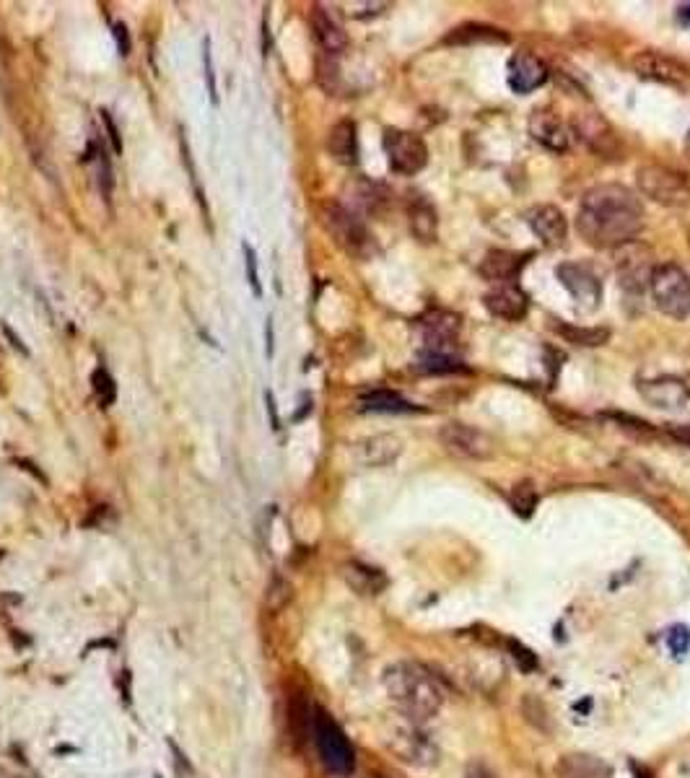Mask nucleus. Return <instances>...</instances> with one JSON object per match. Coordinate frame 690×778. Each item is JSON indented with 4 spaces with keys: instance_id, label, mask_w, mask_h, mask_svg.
I'll use <instances>...</instances> for the list:
<instances>
[{
    "instance_id": "bb28decb",
    "label": "nucleus",
    "mask_w": 690,
    "mask_h": 778,
    "mask_svg": "<svg viewBox=\"0 0 690 778\" xmlns=\"http://www.w3.org/2000/svg\"><path fill=\"white\" fill-rule=\"evenodd\" d=\"M416 369L421 374H457V371H467V366L457 353L421 351L416 356Z\"/></svg>"
},
{
    "instance_id": "f3484780",
    "label": "nucleus",
    "mask_w": 690,
    "mask_h": 778,
    "mask_svg": "<svg viewBox=\"0 0 690 778\" xmlns=\"http://www.w3.org/2000/svg\"><path fill=\"white\" fill-rule=\"evenodd\" d=\"M483 304L493 317L504 319V322H519L527 314L530 299L519 288V283H499L483 296Z\"/></svg>"
},
{
    "instance_id": "c756f323",
    "label": "nucleus",
    "mask_w": 690,
    "mask_h": 778,
    "mask_svg": "<svg viewBox=\"0 0 690 778\" xmlns=\"http://www.w3.org/2000/svg\"><path fill=\"white\" fill-rule=\"evenodd\" d=\"M509 504H512L514 514L522 519H530L537 509V488L532 480H519L509 491Z\"/></svg>"
},
{
    "instance_id": "6ab92c4d",
    "label": "nucleus",
    "mask_w": 690,
    "mask_h": 778,
    "mask_svg": "<svg viewBox=\"0 0 690 778\" xmlns=\"http://www.w3.org/2000/svg\"><path fill=\"white\" fill-rule=\"evenodd\" d=\"M400 454H403V441L392 434L369 436V439L358 441L356 444L358 462L366 467L390 465V462H395Z\"/></svg>"
},
{
    "instance_id": "72a5a7b5",
    "label": "nucleus",
    "mask_w": 690,
    "mask_h": 778,
    "mask_svg": "<svg viewBox=\"0 0 690 778\" xmlns=\"http://www.w3.org/2000/svg\"><path fill=\"white\" fill-rule=\"evenodd\" d=\"M203 76L205 86H208V94H211V102L218 104V86H216V71H213V52H211V39H203Z\"/></svg>"
},
{
    "instance_id": "39448f33",
    "label": "nucleus",
    "mask_w": 690,
    "mask_h": 778,
    "mask_svg": "<svg viewBox=\"0 0 690 778\" xmlns=\"http://www.w3.org/2000/svg\"><path fill=\"white\" fill-rule=\"evenodd\" d=\"M327 231L335 236V242L348 252V255L358 257V260H366L377 252V244H374V236L369 234V229L364 226V221L351 213L348 208H343L340 203H327L325 211Z\"/></svg>"
},
{
    "instance_id": "c03bdc74",
    "label": "nucleus",
    "mask_w": 690,
    "mask_h": 778,
    "mask_svg": "<svg viewBox=\"0 0 690 778\" xmlns=\"http://www.w3.org/2000/svg\"><path fill=\"white\" fill-rule=\"evenodd\" d=\"M265 340H268V345H265V353L268 356H273V322L268 319V325H265Z\"/></svg>"
},
{
    "instance_id": "4c0bfd02",
    "label": "nucleus",
    "mask_w": 690,
    "mask_h": 778,
    "mask_svg": "<svg viewBox=\"0 0 690 778\" xmlns=\"http://www.w3.org/2000/svg\"><path fill=\"white\" fill-rule=\"evenodd\" d=\"M462 778H499V776H496V771H493L491 766H486L483 760H470V763L465 766Z\"/></svg>"
},
{
    "instance_id": "cd10ccee",
    "label": "nucleus",
    "mask_w": 690,
    "mask_h": 778,
    "mask_svg": "<svg viewBox=\"0 0 690 778\" xmlns=\"http://www.w3.org/2000/svg\"><path fill=\"white\" fill-rule=\"evenodd\" d=\"M410 229L418 242H434L436 239V211L429 200L418 198L410 205Z\"/></svg>"
},
{
    "instance_id": "58836bf2",
    "label": "nucleus",
    "mask_w": 690,
    "mask_h": 778,
    "mask_svg": "<svg viewBox=\"0 0 690 778\" xmlns=\"http://www.w3.org/2000/svg\"><path fill=\"white\" fill-rule=\"evenodd\" d=\"M112 34H115L117 52H120L122 58H125V55H130V34H128V26L120 24V21H117V24L112 26Z\"/></svg>"
},
{
    "instance_id": "e433bc0d",
    "label": "nucleus",
    "mask_w": 690,
    "mask_h": 778,
    "mask_svg": "<svg viewBox=\"0 0 690 778\" xmlns=\"http://www.w3.org/2000/svg\"><path fill=\"white\" fill-rule=\"evenodd\" d=\"M99 115H102L104 128H107V133H109V143H112V151H115V154L120 156L122 154V138H120V130H117L115 120H112V115H109L107 109H102Z\"/></svg>"
},
{
    "instance_id": "79ce46f5",
    "label": "nucleus",
    "mask_w": 690,
    "mask_h": 778,
    "mask_svg": "<svg viewBox=\"0 0 690 778\" xmlns=\"http://www.w3.org/2000/svg\"><path fill=\"white\" fill-rule=\"evenodd\" d=\"M3 332H6V338L11 340V345H13V348H16V351H21V353H29V348H26V345L21 343V338H16V335H13V330H11V327L6 325V322H3Z\"/></svg>"
},
{
    "instance_id": "4be33fe9",
    "label": "nucleus",
    "mask_w": 690,
    "mask_h": 778,
    "mask_svg": "<svg viewBox=\"0 0 690 778\" xmlns=\"http://www.w3.org/2000/svg\"><path fill=\"white\" fill-rule=\"evenodd\" d=\"M574 128H576V133L582 135L584 141L589 143V146L595 148L597 154L610 156L620 148L613 128H610V125H607V122L602 120L600 115H582L579 120L574 122Z\"/></svg>"
},
{
    "instance_id": "5701e85b",
    "label": "nucleus",
    "mask_w": 690,
    "mask_h": 778,
    "mask_svg": "<svg viewBox=\"0 0 690 778\" xmlns=\"http://www.w3.org/2000/svg\"><path fill=\"white\" fill-rule=\"evenodd\" d=\"M327 148H330V156H333L338 164L351 166L358 161V130L353 120H340L335 122L333 130H330V138H327Z\"/></svg>"
},
{
    "instance_id": "dca6fc26",
    "label": "nucleus",
    "mask_w": 690,
    "mask_h": 778,
    "mask_svg": "<svg viewBox=\"0 0 690 778\" xmlns=\"http://www.w3.org/2000/svg\"><path fill=\"white\" fill-rule=\"evenodd\" d=\"M530 135L540 146L553 151V154H566L571 148V128L550 109H535L532 112Z\"/></svg>"
},
{
    "instance_id": "b1692460",
    "label": "nucleus",
    "mask_w": 690,
    "mask_h": 778,
    "mask_svg": "<svg viewBox=\"0 0 690 778\" xmlns=\"http://www.w3.org/2000/svg\"><path fill=\"white\" fill-rule=\"evenodd\" d=\"M506 42L509 37L488 24H462L444 37V45H506Z\"/></svg>"
},
{
    "instance_id": "a18cd8bd",
    "label": "nucleus",
    "mask_w": 690,
    "mask_h": 778,
    "mask_svg": "<svg viewBox=\"0 0 690 778\" xmlns=\"http://www.w3.org/2000/svg\"><path fill=\"white\" fill-rule=\"evenodd\" d=\"M685 156H688V161H690V130H688V135H685Z\"/></svg>"
},
{
    "instance_id": "f8f14e48",
    "label": "nucleus",
    "mask_w": 690,
    "mask_h": 778,
    "mask_svg": "<svg viewBox=\"0 0 690 778\" xmlns=\"http://www.w3.org/2000/svg\"><path fill=\"white\" fill-rule=\"evenodd\" d=\"M639 392L652 408L690 413V387L678 377H657L639 384Z\"/></svg>"
},
{
    "instance_id": "20e7f679",
    "label": "nucleus",
    "mask_w": 690,
    "mask_h": 778,
    "mask_svg": "<svg viewBox=\"0 0 690 778\" xmlns=\"http://www.w3.org/2000/svg\"><path fill=\"white\" fill-rule=\"evenodd\" d=\"M649 291L662 314L672 319L690 317V278L675 262H662L652 270Z\"/></svg>"
},
{
    "instance_id": "ea45409f",
    "label": "nucleus",
    "mask_w": 690,
    "mask_h": 778,
    "mask_svg": "<svg viewBox=\"0 0 690 778\" xmlns=\"http://www.w3.org/2000/svg\"><path fill=\"white\" fill-rule=\"evenodd\" d=\"M667 434H670L672 439L683 441V444H688L690 447V426H670L667 428Z\"/></svg>"
},
{
    "instance_id": "7c9ffc66",
    "label": "nucleus",
    "mask_w": 690,
    "mask_h": 778,
    "mask_svg": "<svg viewBox=\"0 0 690 778\" xmlns=\"http://www.w3.org/2000/svg\"><path fill=\"white\" fill-rule=\"evenodd\" d=\"M91 389H94L96 402H99L102 408H109V405H115L117 384H115V379H112V374H109L107 369H96L94 374H91Z\"/></svg>"
},
{
    "instance_id": "9b49d317",
    "label": "nucleus",
    "mask_w": 690,
    "mask_h": 778,
    "mask_svg": "<svg viewBox=\"0 0 690 778\" xmlns=\"http://www.w3.org/2000/svg\"><path fill=\"white\" fill-rule=\"evenodd\" d=\"M439 439L449 454L462 457V460H488L493 454L491 439L465 423H447L439 431Z\"/></svg>"
},
{
    "instance_id": "393cba45",
    "label": "nucleus",
    "mask_w": 690,
    "mask_h": 778,
    "mask_svg": "<svg viewBox=\"0 0 690 778\" xmlns=\"http://www.w3.org/2000/svg\"><path fill=\"white\" fill-rule=\"evenodd\" d=\"M343 576L345 581L361 594H379L384 587H387V576H384L379 568L364 566V563H356V561L348 563Z\"/></svg>"
},
{
    "instance_id": "412c9836",
    "label": "nucleus",
    "mask_w": 690,
    "mask_h": 778,
    "mask_svg": "<svg viewBox=\"0 0 690 778\" xmlns=\"http://www.w3.org/2000/svg\"><path fill=\"white\" fill-rule=\"evenodd\" d=\"M556 778H613V768L597 755H563L556 766Z\"/></svg>"
},
{
    "instance_id": "f257e3e1",
    "label": "nucleus",
    "mask_w": 690,
    "mask_h": 778,
    "mask_svg": "<svg viewBox=\"0 0 690 778\" xmlns=\"http://www.w3.org/2000/svg\"><path fill=\"white\" fill-rule=\"evenodd\" d=\"M576 229L597 249L631 244L644 229V205L623 185H597L587 192L576 213Z\"/></svg>"
},
{
    "instance_id": "f03ea898",
    "label": "nucleus",
    "mask_w": 690,
    "mask_h": 778,
    "mask_svg": "<svg viewBox=\"0 0 690 778\" xmlns=\"http://www.w3.org/2000/svg\"><path fill=\"white\" fill-rule=\"evenodd\" d=\"M384 690L405 719L418 724L434 719L444 706L439 680L418 662H395L384 670Z\"/></svg>"
},
{
    "instance_id": "ddd939ff",
    "label": "nucleus",
    "mask_w": 690,
    "mask_h": 778,
    "mask_svg": "<svg viewBox=\"0 0 690 778\" xmlns=\"http://www.w3.org/2000/svg\"><path fill=\"white\" fill-rule=\"evenodd\" d=\"M631 65L644 81H657L665 83V86H683L688 81V68L665 52L641 50Z\"/></svg>"
},
{
    "instance_id": "423d86ee",
    "label": "nucleus",
    "mask_w": 690,
    "mask_h": 778,
    "mask_svg": "<svg viewBox=\"0 0 690 778\" xmlns=\"http://www.w3.org/2000/svg\"><path fill=\"white\" fill-rule=\"evenodd\" d=\"M639 187L646 198L659 205L680 208V205L690 203V174L670 169V166L652 164L639 169Z\"/></svg>"
},
{
    "instance_id": "37998d69",
    "label": "nucleus",
    "mask_w": 690,
    "mask_h": 778,
    "mask_svg": "<svg viewBox=\"0 0 690 778\" xmlns=\"http://www.w3.org/2000/svg\"><path fill=\"white\" fill-rule=\"evenodd\" d=\"M678 21L685 26V29H690V3H685V6L678 8Z\"/></svg>"
},
{
    "instance_id": "2eb2a0df",
    "label": "nucleus",
    "mask_w": 690,
    "mask_h": 778,
    "mask_svg": "<svg viewBox=\"0 0 690 778\" xmlns=\"http://www.w3.org/2000/svg\"><path fill=\"white\" fill-rule=\"evenodd\" d=\"M524 221L532 229V234L545 244V247H561L569 236V224L563 216L561 208L556 205H532L530 211L524 213Z\"/></svg>"
},
{
    "instance_id": "a211bd4d",
    "label": "nucleus",
    "mask_w": 690,
    "mask_h": 778,
    "mask_svg": "<svg viewBox=\"0 0 690 778\" xmlns=\"http://www.w3.org/2000/svg\"><path fill=\"white\" fill-rule=\"evenodd\" d=\"M527 257H532L530 252L522 255V252H509V249H491L480 265V275L486 278L488 283L499 286V283H517L519 273L527 265Z\"/></svg>"
},
{
    "instance_id": "aec40b11",
    "label": "nucleus",
    "mask_w": 690,
    "mask_h": 778,
    "mask_svg": "<svg viewBox=\"0 0 690 778\" xmlns=\"http://www.w3.org/2000/svg\"><path fill=\"white\" fill-rule=\"evenodd\" d=\"M312 32L325 55H340L348 47V34L325 6L312 8Z\"/></svg>"
},
{
    "instance_id": "0eeeda50",
    "label": "nucleus",
    "mask_w": 690,
    "mask_h": 778,
    "mask_svg": "<svg viewBox=\"0 0 690 778\" xmlns=\"http://www.w3.org/2000/svg\"><path fill=\"white\" fill-rule=\"evenodd\" d=\"M384 154H387V164L395 174L403 177H413V174L423 172L429 164V148L418 133L410 130L387 128L384 130Z\"/></svg>"
},
{
    "instance_id": "1a4fd4ad",
    "label": "nucleus",
    "mask_w": 690,
    "mask_h": 778,
    "mask_svg": "<svg viewBox=\"0 0 690 778\" xmlns=\"http://www.w3.org/2000/svg\"><path fill=\"white\" fill-rule=\"evenodd\" d=\"M558 281L566 288L574 299L579 312H597L602 304V281L595 270L584 265V262H563L556 268Z\"/></svg>"
},
{
    "instance_id": "c9c22d12",
    "label": "nucleus",
    "mask_w": 690,
    "mask_h": 778,
    "mask_svg": "<svg viewBox=\"0 0 690 778\" xmlns=\"http://www.w3.org/2000/svg\"><path fill=\"white\" fill-rule=\"evenodd\" d=\"M506 644H509V651H512V657L517 659L519 670H524V672L535 670V667H537V657H535V654H532L530 649H527V646L517 644V641H506Z\"/></svg>"
},
{
    "instance_id": "f704fd0d",
    "label": "nucleus",
    "mask_w": 690,
    "mask_h": 778,
    "mask_svg": "<svg viewBox=\"0 0 690 778\" xmlns=\"http://www.w3.org/2000/svg\"><path fill=\"white\" fill-rule=\"evenodd\" d=\"M288 600H291V584L283 581L281 576H275L273 584L268 587V605L273 607V610H278V607L286 605Z\"/></svg>"
},
{
    "instance_id": "a19ab883",
    "label": "nucleus",
    "mask_w": 690,
    "mask_h": 778,
    "mask_svg": "<svg viewBox=\"0 0 690 778\" xmlns=\"http://www.w3.org/2000/svg\"><path fill=\"white\" fill-rule=\"evenodd\" d=\"M265 405H268L270 423H273V428H275V431H278V428H281V421H278V410H275V397H273V392H265Z\"/></svg>"
},
{
    "instance_id": "2f4dec72",
    "label": "nucleus",
    "mask_w": 690,
    "mask_h": 778,
    "mask_svg": "<svg viewBox=\"0 0 690 778\" xmlns=\"http://www.w3.org/2000/svg\"><path fill=\"white\" fill-rule=\"evenodd\" d=\"M665 644L670 649L672 657L685 659L690 654V628L688 625L678 623L665 631Z\"/></svg>"
},
{
    "instance_id": "4468645a",
    "label": "nucleus",
    "mask_w": 690,
    "mask_h": 778,
    "mask_svg": "<svg viewBox=\"0 0 690 778\" xmlns=\"http://www.w3.org/2000/svg\"><path fill=\"white\" fill-rule=\"evenodd\" d=\"M548 76L550 73L543 60L527 50L514 52L509 58V65H506V83L514 94H532L540 86H545Z\"/></svg>"
},
{
    "instance_id": "9d476101",
    "label": "nucleus",
    "mask_w": 690,
    "mask_h": 778,
    "mask_svg": "<svg viewBox=\"0 0 690 778\" xmlns=\"http://www.w3.org/2000/svg\"><path fill=\"white\" fill-rule=\"evenodd\" d=\"M462 319L447 309H431L418 319V327L423 332L421 351L436 353H457V340H460Z\"/></svg>"
},
{
    "instance_id": "c85d7f7f",
    "label": "nucleus",
    "mask_w": 690,
    "mask_h": 778,
    "mask_svg": "<svg viewBox=\"0 0 690 778\" xmlns=\"http://www.w3.org/2000/svg\"><path fill=\"white\" fill-rule=\"evenodd\" d=\"M556 332L561 338H566L574 345H587V348H600L610 340V330L607 327H571V325H556Z\"/></svg>"
},
{
    "instance_id": "6e6552de",
    "label": "nucleus",
    "mask_w": 690,
    "mask_h": 778,
    "mask_svg": "<svg viewBox=\"0 0 690 778\" xmlns=\"http://www.w3.org/2000/svg\"><path fill=\"white\" fill-rule=\"evenodd\" d=\"M387 747L397 758L408 763V766L429 768L439 760V750H436L434 742L423 734L421 724L413 719H400V724L390 729V737H387Z\"/></svg>"
},
{
    "instance_id": "473e14b6",
    "label": "nucleus",
    "mask_w": 690,
    "mask_h": 778,
    "mask_svg": "<svg viewBox=\"0 0 690 778\" xmlns=\"http://www.w3.org/2000/svg\"><path fill=\"white\" fill-rule=\"evenodd\" d=\"M242 252H244V273H247V283L252 286V294L260 299L262 296V283H260V273H257V255H255V249L250 247V244L244 242L242 244Z\"/></svg>"
},
{
    "instance_id": "7ed1b4c3",
    "label": "nucleus",
    "mask_w": 690,
    "mask_h": 778,
    "mask_svg": "<svg viewBox=\"0 0 690 778\" xmlns=\"http://www.w3.org/2000/svg\"><path fill=\"white\" fill-rule=\"evenodd\" d=\"M312 740L317 745L322 766L335 776H348L356 768V753H353L351 740L345 737L338 721L327 714L325 708L312 711Z\"/></svg>"
},
{
    "instance_id": "a878e982",
    "label": "nucleus",
    "mask_w": 690,
    "mask_h": 778,
    "mask_svg": "<svg viewBox=\"0 0 690 778\" xmlns=\"http://www.w3.org/2000/svg\"><path fill=\"white\" fill-rule=\"evenodd\" d=\"M361 410H366V413H418L416 405H410L405 397L390 392V389L366 392L361 397Z\"/></svg>"
}]
</instances>
